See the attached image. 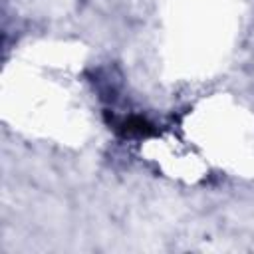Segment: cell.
<instances>
[{"instance_id": "6da1fadb", "label": "cell", "mask_w": 254, "mask_h": 254, "mask_svg": "<svg viewBox=\"0 0 254 254\" xmlns=\"http://www.w3.org/2000/svg\"><path fill=\"white\" fill-rule=\"evenodd\" d=\"M117 129L121 135L125 137H147L153 135L155 129L149 121H145L143 117H129V119H121L117 123Z\"/></svg>"}]
</instances>
